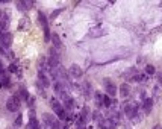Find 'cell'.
<instances>
[{"label": "cell", "mask_w": 162, "mask_h": 129, "mask_svg": "<svg viewBox=\"0 0 162 129\" xmlns=\"http://www.w3.org/2000/svg\"><path fill=\"white\" fill-rule=\"evenodd\" d=\"M103 105L104 106H111L112 105V99L109 96H103Z\"/></svg>", "instance_id": "44dd1931"}, {"label": "cell", "mask_w": 162, "mask_h": 129, "mask_svg": "<svg viewBox=\"0 0 162 129\" xmlns=\"http://www.w3.org/2000/svg\"><path fill=\"white\" fill-rule=\"evenodd\" d=\"M146 71H147V73H149V74H155V67H153V65H147V67H146Z\"/></svg>", "instance_id": "7402d4cb"}, {"label": "cell", "mask_w": 162, "mask_h": 129, "mask_svg": "<svg viewBox=\"0 0 162 129\" xmlns=\"http://www.w3.org/2000/svg\"><path fill=\"white\" fill-rule=\"evenodd\" d=\"M95 103L97 105H103V96L100 93H95Z\"/></svg>", "instance_id": "ffe728a7"}, {"label": "cell", "mask_w": 162, "mask_h": 129, "mask_svg": "<svg viewBox=\"0 0 162 129\" xmlns=\"http://www.w3.org/2000/svg\"><path fill=\"white\" fill-rule=\"evenodd\" d=\"M129 93H130L129 85H127V84H123V85L120 87V94H121V97H126V96H129Z\"/></svg>", "instance_id": "5bb4252c"}, {"label": "cell", "mask_w": 162, "mask_h": 129, "mask_svg": "<svg viewBox=\"0 0 162 129\" xmlns=\"http://www.w3.org/2000/svg\"><path fill=\"white\" fill-rule=\"evenodd\" d=\"M99 129H108V128H104L103 125H99Z\"/></svg>", "instance_id": "4316f807"}, {"label": "cell", "mask_w": 162, "mask_h": 129, "mask_svg": "<svg viewBox=\"0 0 162 129\" xmlns=\"http://www.w3.org/2000/svg\"><path fill=\"white\" fill-rule=\"evenodd\" d=\"M20 94H21V97H23V99H29V94H27V91H26L24 88L20 90Z\"/></svg>", "instance_id": "cb8c5ba5"}, {"label": "cell", "mask_w": 162, "mask_h": 129, "mask_svg": "<svg viewBox=\"0 0 162 129\" xmlns=\"http://www.w3.org/2000/svg\"><path fill=\"white\" fill-rule=\"evenodd\" d=\"M50 105H52V109L56 112V116H58V117H61L62 120H64V118H67V112H65L64 106L59 103V100H56L55 97H52V99H50Z\"/></svg>", "instance_id": "6da1fadb"}, {"label": "cell", "mask_w": 162, "mask_h": 129, "mask_svg": "<svg viewBox=\"0 0 162 129\" xmlns=\"http://www.w3.org/2000/svg\"><path fill=\"white\" fill-rule=\"evenodd\" d=\"M68 73H70V76H71V78H76V79H77V78H81L82 74H83L82 69L79 67V65H76V64H73V65L70 67V69H68Z\"/></svg>", "instance_id": "8992f818"}, {"label": "cell", "mask_w": 162, "mask_h": 129, "mask_svg": "<svg viewBox=\"0 0 162 129\" xmlns=\"http://www.w3.org/2000/svg\"><path fill=\"white\" fill-rule=\"evenodd\" d=\"M3 73V67H2V62H0V74Z\"/></svg>", "instance_id": "484cf974"}, {"label": "cell", "mask_w": 162, "mask_h": 129, "mask_svg": "<svg viewBox=\"0 0 162 129\" xmlns=\"http://www.w3.org/2000/svg\"><path fill=\"white\" fill-rule=\"evenodd\" d=\"M50 129H61V125H59L58 122H55V123L50 126Z\"/></svg>", "instance_id": "d4e9b609"}, {"label": "cell", "mask_w": 162, "mask_h": 129, "mask_svg": "<svg viewBox=\"0 0 162 129\" xmlns=\"http://www.w3.org/2000/svg\"><path fill=\"white\" fill-rule=\"evenodd\" d=\"M93 118L95 120V122H99V125H100V123L103 122V117H102V114H100L99 111H95V112L93 114Z\"/></svg>", "instance_id": "ac0fdd59"}, {"label": "cell", "mask_w": 162, "mask_h": 129, "mask_svg": "<svg viewBox=\"0 0 162 129\" xmlns=\"http://www.w3.org/2000/svg\"><path fill=\"white\" fill-rule=\"evenodd\" d=\"M26 129H39V123H38V120L35 118L34 114H30V120H29Z\"/></svg>", "instance_id": "30bf717a"}, {"label": "cell", "mask_w": 162, "mask_h": 129, "mask_svg": "<svg viewBox=\"0 0 162 129\" xmlns=\"http://www.w3.org/2000/svg\"><path fill=\"white\" fill-rule=\"evenodd\" d=\"M0 44L3 47H9L12 44V34L9 32H5V34H2L0 36Z\"/></svg>", "instance_id": "5b68a950"}, {"label": "cell", "mask_w": 162, "mask_h": 129, "mask_svg": "<svg viewBox=\"0 0 162 129\" xmlns=\"http://www.w3.org/2000/svg\"><path fill=\"white\" fill-rule=\"evenodd\" d=\"M151 108H153V99H144V103H142V109L146 114H150Z\"/></svg>", "instance_id": "ba28073f"}, {"label": "cell", "mask_w": 162, "mask_h": 129, "mask_svg": "<svg viewBox=\"0 0 162 129\" xmlns=\"http://www.w3.org/2000/svg\"><path fill=\"white\" fill-rule=\"evenodd\" d=\"M30 27V20L27 18V17H23L21 20H20V23H18V29L20 31H27Z\"/></svg>", "instance_id": "9c48e42d"}, {"label": "cell", "mask_w": 162, "mask_h": 129, "mask_svg": "<svg viewBox=\"0 0 162 129\" xmlns=\"http://www.w3.org/2000/svg\"><path fill=\"white\" fill-rule=\"evenodd\" d=\"M81 129H83V128H81Z\"/></svg>", "instance_id": "f1b7e54d"}, {"label": "cell", "mask_w": 162, "mask_h": 129, "mask_svg": "<svg viewBox=\"0 0 162 129\" xmlns=\"http://www.w3.org/2000/svg\"><path fill=\"white\" fill-rule=\"evenodd\" d=\"M61 100H62V103L65 105V108H68V109L74 106V102H73V99H71V97H70L67 93H62V94H61Z\"/></svg>", "instance_id": "52a82bcc"}, {"label": "cell", "mask_w": 162, "mask_h": 129, "mask_svg": "<svg viewBox=\"0 0 162 129\" xmlns=\"http://www.w3.org/2000/svg\"><path fill=\"white\" fill-rule=\"evenodd\" d=\"M21 123H23V117H21V116H18V117L15 118V126L18 128V126H21Z\"/></svg>", "instance_id": "603a6c76"}, {"label": "cell", "mask_w": 162, "mask_h": 129, "mask_svg": "<svg viewBox=\"0 0 162 129\" xmlns=\"http://www.w3.org/2000/svg\"><path fill=\"white\" fill-rule=\"evenodd\" d=\"M38 81H39V84H41V87H49V78L46 76L44 71H39V74H38Z\"/></svg>", "instance_id": "8fae6325"}, {"label": "cell", "mask_w": 162, "mask_h": 129, "mask_svg": "<svg viewBox=\"0 0 162 129\" xmlns=\"http://www.w3.org/2000/svg\"><path fill=\"white\" fill-rule=\"evenodd\" d=\"M106 34H108V29L95 26V27H91V31H90L88 35L93 36V38H99V36H103V35H106Z\"/></svg>", "instance_id": "277c9868"}, {"label": "cell", "mask_w": 162, "mask_h": 129, "mask_svg": "<svg viewBox=\"0 0 162 129\" xmlns=\"http://www.w3.org/2000/svg\"><path fill=\"white\" fill-rule=\"evenodd\" d=\"M88 118H90V108L85 106V108L82 109V112H81V125L83 123V122H86Z\"/></svg>", "instance_id": "4fadbf2b"}, {"label": "cell", "mask_w": 162, "mask_h": 129, "mask_svg": "<svg viewBox=\"0 0 162 129\" xmlns=\"http://www.w3.org/2000/svg\"><path fill=\"white\" fill-rule=\"evenodd\" d=\"M43 118H44V122L47 123V126H52V125L56 122V120H55V117H53V116H50V114H44V116H43Z\"/></svg>", "instance_id": "2e32d148"}, {"label": "cell", "mask_w": 162, "mask_h": 129, "mask_svg": "<svg viewBox=\"0 0 162 129\" xmlns=\"http://www.w3.org/2000/svg\"><path fill=\"white\" fill-rule=\"evenodd\" d=\"M38 20H39V23L43 24V27H44V29L49 27V24H47V18H46V15H44L43 12H38Z\"/></svg>", "instance_id": "9a60e30c"}, {"label": "cell", "mask_w": 162, "mask_h": 129, "mask_svg": "<svg viewBox=\"0 0 162 129\" xmlns=\"http://www.w3.org/2000/svg\"><path fill=\"white\" fill-rule=\"evenodd\" d=\"M52 41H53V46L55 47H61V40H59V36L56 35V34H53V35H52Z\"/></svg>", "instance_id": "e0dca14e"}, {"label": "cell", "mask_w": 162, "mask_h": 129, "mask_svg": "<svg viewBox=\"0 0 162 129\" xmlns=\"http://www.w3.org/2000/svg\"><path fill=\"white\" fill-rule=\"evenodd\" d=\"M20 106H21V102H20V97H18V96H12V97L8 99V102H6V108H8L9 111H12V112L18 111Z\"/></svg>", "instance_id": "7a4b0ae2"}, {"label": "cell", "mask_w": 162, "mask_h": 129, "mask_svg": "<svg viewBox=\"0 0 162 129\" xmlns=\"http://www.w3.org/2000/svg\"><path fill=\"white\" fill-rule=\"evenodd\" d=\"M0 82L3 84V85H8V84H9V78H8L5 73H2V74H0Z\"/></svg>", "instance_id": "d6986e66"}, {"label": "cell", "mask_w": 162, "mask_h": 129, "mask_svg": "<svg viewBox=\"0 0 162 129\" xmlns=\"http://www.w3.org/2000/svg\"><path fill=\"white\" fill-rule=\"evenodd\" d=\"M103 85H104V90H106V93H108V96H115L117 94V87L114 85V82L112 81H109V79H104L103 81Z\"/></svg>", "instance_id": "3957f363"}, {"label": "cell", "mask_w": 162, "mask_h": 129, "mask_svg": "<svg viewBox=\"0 0 162 129\" xmlns=\"http://www.w3.org/2000/svg\"><path fill=\"white\" fill-rule=\"evenodd\" d=\"M153 129H161V126H155V128Z\"/></svg>", "instance_id": "83f0119b"}, {"label": "cell", "mask_w": 162, "mask_h": 129, "mask_svg": "<svg viewBox=\"0 0 162 129\" xmlns=\"http://www.w3.org/2000/svg\"><path fill=\"white\" fill-rule=\"evenodd\" d=\"M32 3H34V2H18L17 6H18V9H21V11H27V9L32 8Z\"/></svg>", "instance_id": "7c38bea8"}]
</instances>
